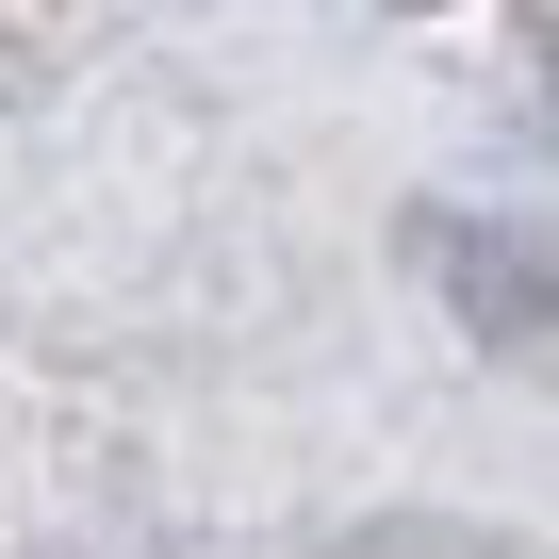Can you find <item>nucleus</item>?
<instances>
[{"instance_id":"1","label":"nucleus","mask_w":559,"mask_h":559,"mask_svg":"<svg viewBox=\"0 0 559 559\" xmlns=\"http://www.w3.org/2000/svg\"><path fill=\"white\" fill-rule=\"evenodd\" d=\"M428 280H444V297H461L510 362H559V263H543V247H510V230L444 214V230H428Z\"/></svg>"}]
</instances>
